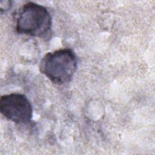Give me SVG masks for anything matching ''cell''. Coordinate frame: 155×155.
<instances>
[{"mask_svg": "<svg viewBox=\"0 0 155 155\" xmlns=\"http://www.w3.org/2000/svg\"><path fill=\"white\" fill-rule=\"evenodd\" d=\"M51 29V16L44 5L28 2L19 10L16 21V30L19 34L48 39Z\"/></svg>", "mask_w": 155, "mask_h": 155, "instance_id": "obj_1", "label": "cell"}, {"mask_svg": "<svg viewBox=\"0 0 155 155\" xmlns=\"http://www.w3.org/2000/svg\"><path fill=\"white\" fill-rule=\"evenodd\" d=\"M77 67L75 53L65 48L46 53L40 62L39 70L52 83L61 85L71 81Z\"/></svg>", "mask_w": 155, "mask_h": 155, "instance_id": "obj_2", "label": "cell"}, {"mask_svg": "<svg viewBox=\"0 0 155 155\" xmlns=\"http://www.w3.org/2000/svg\"><path fill=\"white\" fill-rule=\"evenodd\" d=\"M0 111L7 119L17 124H28L33 117L32 106L26 96L21 93L2 96Z\"/></svg>", "mask_w": 155, "mask_h": 155, "instance_id": "obj_3", "label": "cell"}]
</instances>
